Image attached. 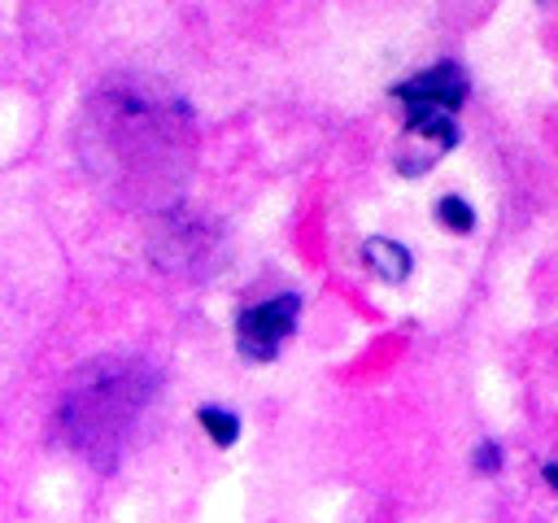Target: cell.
I'll use <instances>...</instances> for the list:
<instances>
[{
    "label": "cell",
    "mask_w": 558,
    "mask_h": 523,
    "mask_svg": "<svg viewBox=\"0 0 558 523\" xmlns=\"http://www.w3.org/2000/svg\"><path fill=\"white\" fill-rule=\"evenodd\" d=\"M436 218H440V227H449L453 235L475 231V209H471L462 196H440V200H436Z\"/></svg>",
    "instance_id": "obj_6"
},
{
    "label": "cell",
    "mask_w": 558,
    "mask_h": 523,
    "mask_svg": "<svg viewBox=\"0 0 558 523\" xmlns=\"http://www.w3.org/2000/svg\"><path fill=\"white\" fill-rule=\"evenodd\" d=\"M475 462H480L484 471H497V449H493V445H484V449L475 453Z\"/></svg>",
    "instance_id": "obj_7"
},
{
    "label": "cell",
    "mask_w": 558,
    "mask_h": 523,
    "mask_svg": "<svg viewBox=\"0 0 558 523\" xmlns=\"http://www.w3.org/2000/svg\"><path fill=\"white\" fill-rule=\"evenodd\" d=\"M153 370L144 362H122V357H105V362H87L61 405L65 418V436L96 462H113L118 445L126 440L131 423L140 418L148 392H153Z\"/></svg>",
    "instance_id": "obj_1"
},
{
    "label": "cell",
    "mask_w": 558,
    "mask_h": 523,
    "mask_svg": "<svg viewBox=\"0 0 558 523\" xmlns=\"http://www.w3.org/2000/svg\"><path fill=\"white\" fill-rule=\"evenodd\" d=\"M401 105H436V109H458L466 100V78L458 65H432L405 83L392 87Z\"/></svg>",
    "instance_id": "obj_3"
},
{
    "label": "cell",
    "mask_w": 558,
    "mask_h": 523,
    "mask_svg": "<svg viewBox=\"0 0 558 523\" xmlns=\"http://www.w3.org/2000/svg\"><path fill=\"white\" fill-rule=\"evenodd\" d=\"M296 318H301V296H292V292L248 305L235 318V349L248 362H270V357H279L283 340L296 331Z\"/></svg>",
    "instance_id": "obj_2"
},
{
    "label": "cell",
    "mask_w": 558,
    "mask_h": 523,
    "mask_svg": "<svg viewBox=\"0 0 558 523\" xmlns=\"http://www.w3.org/2000/svg\"><path fill=\"white\" fill-rule=\"evenodd\" d=\"M545 479H549V488L558 492V462H549V466H545Z\"/></svg>",
    "instance_id": "obj_8"
},
{
    "label": "cell",
    "mask_w": 558,
    "mask_h": 523,
    "mask_svg": "<svg viewBox=\"0 0 558 523\" xmlns=\"http://www.w3.org/2000/svg\"><path fill=\"white\" fill-rule=\"evenodd\" d=\"M362 257H366V266H371L384 283H405V279H410V270H414L410 248H405V244H397V240H384V235H371V240L362 244Z\"/></svg>",
    "instance_id": "obj_4"
},
{
    "label": "cell",
    "mask_w": 558,
    "mask_h": 523,
    "mask_svg": "<svg viewBox=\"0 0 558 523\" xmlns=\"http://www.w3.org/2000/svg\"><path fill=\"white\" fill-rule=\"evenodd\" d=\"M196 423L209 431V440H214L218 449L235 445V436H240V414H231V410H222V405H201V410H196Z\"/></svg>",
    "instance_id": "obj_5"
}]
</instances>
